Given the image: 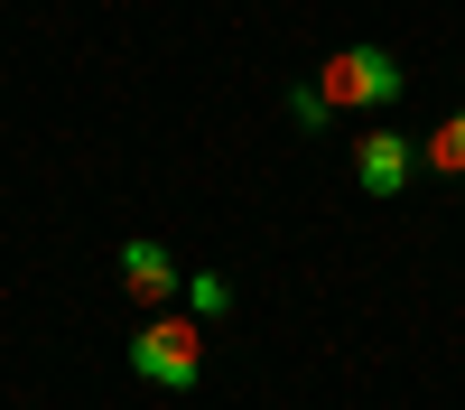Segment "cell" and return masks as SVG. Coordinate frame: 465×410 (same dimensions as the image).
Returning a JSON list of instances; mask_svg holds the SVG:
<instances>
[{"label":"cell","mask_w":465,"mask_h":410,"mask_svg":"<svg viewBox=\"0 0 465 410\" xmlns=\"http://www.w3.org/2000/svg\"><path fill=\"white\" fill-rule=\"evenodd\" d=\"M317 94L335 112H391L401 103V56L391 47H363V37H344V47L317 65Z\"/></svg>","instance_id":"cell-1"},{"label":"cell","mask_w":465,"mask_h":410,"mask_svg":"<svg viewBox=\"0 0 465 410\" xmlns=\"http://www.w3.org/2000/svg\"><path fill=\"white\" fill-rule=\"evenodd\" d=\"M131 373H140V383H159V392H186V383L205 373V326L177 317V308H159L149 326H131Z\"/></svg>","instance_id":"cell-2"},{"label":"cell","mask_w":465,"mask_h":410,"mask_svg":"<svg viewBox=\"0 0 465 410\" xmlns=\"http://www.w3.org/2000/svg\"><path fill=\"white\" fill-rule=\"evenodd\" d=\"M410 168H419V149H410L391 122H372V131L354 140V186H363V196H401Z\"/></svg>","instance_id":"cell-3"},{"label":"cell","mask_w":465,"mask_h":410,"mask_svg":"<svg viewBox=\"0 0 465 410\" xmlns=\"http://www.w3.org/2000/svg\"><path fill=\"white\" fill-rule=\"evenodd\" d=\"M122 289L140 298L149 317H159L168 298H177V252H168V243H149V234H131V243H122Z\"/></svg>","instance_id":"cell-4"},{"label":"cell","mask_w":465,"mask_h":410,"mask_svg":"<svg viewBox=\"0 0 465 410\" xmlns=\"http://www.w3.org/2000/svg\"><path fill=\"white\" fill-rule=\"evenodd\" d=\"M419 159H429L438 177H465V112H447V122L419 140Z\"/></svg>","instance_id":"cell-5"},{"label":"cell","mask_w":465,"mask_h":410,"mask_svg":"<svg viewBox=\"0 0 465 410\" xmlns=\"http://www.w3.org/2000/svg\"><path fill=\"white\" fill-rule=\"evenodd\" d=\"M289 122H298V131H326V122H335V103H326L317 85H298V94H289Z\"/></svg>","instance_id":"cell-6"},{"label":"cell","mask_w":465,"mask_h":410,"mask_svg":"<svg viewBox=\"0 0 465 410\" xmlns=\"http://www.w3.org/2000/svg\"><path fill=\"white\" fill-rule=\"evenodd\" d=\"M223 308H232V289H223L214 271H205V280H186V317H223Z\"/></svg>","instance_id":"cell-7"}]
</instances>
